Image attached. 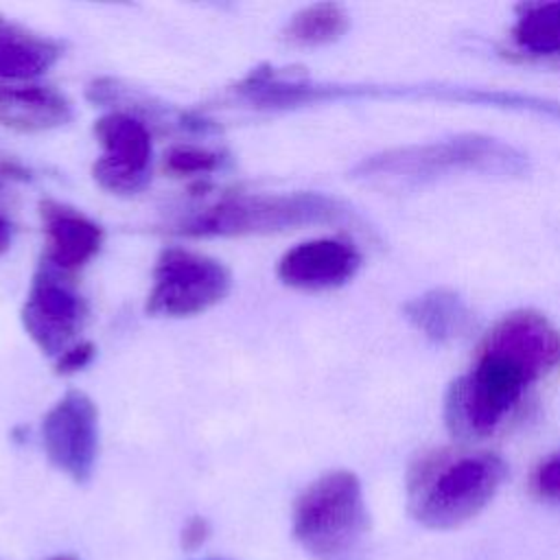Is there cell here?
<instances>
[{"mask_svg": "<svg viewBox=\"0 0 560 560\" xmlns=\"http://www.w3.org/2000/svg\"><path fill=\"white\" fill-rule=\"evenodd\" d=\"M560 361V332L534 311L505 315L486 337L470 372L446 396V424L459 438L492 435L529 385Z\"/></svg>", "mask_w": 560, "mask_h": 560, "instance_id": "1", "label": "cell"}, {"mask_svg": "<svg viewBox=\"0 0 560 560\" xmlns=\"http://www.w3.org/2000/svg\"><path fill=\"white\" fill-rule=\"evenodd\" d=\"M529 168L516 147L481 133H459L427 144L396 147L361 160L352 177L381 188H418L459 175L521 177Z\"/></svg>", "mask_w": 560, "mask_h": 560, "instance_id": "2", "label": "cell"}, {"mask_svg": "<svg viewBox=\"0 0 560 560\" xmlns=\"http://www.w3.org/2000/svg\"><path fill=\"white\" fill-rule=\"evenodd\" d=\"M311 225H361V217L343 199L313 190L234 192L188 214L173 232L190 238H223Z\"/></svg>", "mask_w": 560, "mask_h": 560, "instance_id": "3", "label": "cell"}, {"mask_svg": "<svg viewBox=\"0 0 560 560\" xmlns=\"http://www.w3.org/2000/svg\"><path fill=\"white\" fill-rule=\"evenodd\" d=\"M230 98L252 109H295L306 105L361 101V98H411L481 105L483 92L475 85L416 83V85H372L315 81L302 70L258 66L230 88Z\"/></svg>", "mask_w": 560, "mask_h": 560, "instance_id": "4", "label": "cell"}, {"mask_svg": "<svg viewBox=\"0 0 560 560\" xmlns=\"http://www.w3.org/2000/svg\"><path fill=\"white\" fill-rule=\"evenodd\" d=\"M508 466L494 453L431 455L409 475V510L429 529H455L499 492Z\"/></svg>", "mask_w": 560, "mask_h": 560, "instance_id": "5", "label": "cell"}, {"mask_svg": "<svg viewBox=\"0 0 560 560\" xmlns=\"http://www.w3.org/2000/svg\"><path fill=\"white\" fill-rule=\"evenodd\" d=\"M293 536L315 560H361L370 514L361 481L350 470H330L308 483L293 505Z\"/></svg>", "mask_w": 560, "mask_h": 560, "instance_id": "6", "label": "cell"}, {"mask_svg": "<svg viewBox=\"0 0 560 560\" xmlns=\"http://www.w3.org/2000/svg\"><path fill=\"white\" fill-rule=\"evenodd\" d=\"M232 289L230 269L201 252L166 247L155 260L147 313L153 317H192L210 311Z\"/></svg>", "mask_w": 560, "mask_h": 560, "instance_id": "7", "label": "cell"}, {"mask_svg": "<svg viewBox=\"0 0 560 560\" xmlns=\"http://www.w3.org/2000/svg\"><path fill=\"white\" fill-rule=\"evenodd\" d=\"M103 153L92 166L94 182L116 195H136L151 179L153 140L149 125L127 112H107L94 122Z\"/></svg>", "mask_w": 560, "mask_h": 560, "instance_id": "8", "label": "cell"}, {"mask_svg": "<svg viewBox=\"0 0 560 560\" xmlns=\"http://www.w3.org/2000/svg\"><path fill=\"white\" fill-rule=\"evenodd\" d=\"M20 317L31 341L46 357L57 359L79 341L88 306L66 276L39 267L28 287Z\"/></svg>", "mask_w": 560, "mask_h": 560, "instance_id": "9", "label": "cell"}, {"mask_svg": "<svg viewBox=\"0 0 560 560\" xmlns=\"http://www.w3.org/2000/svg\"><path fill=\"white\" fill-rule=\"evenodd\" d=\"M42 446L48 462L70 477L85 483L98 457V409L81 389H68L42 420Z\"/></svg>", "mask_w": 560, "mask_h": 560, "instance_id": "10", "label": "cell"}, {"mask_svg": "<svg viewBox=\"0 0 560 560\" xmlns=\"http://www.w3.org/2000/svg\"><path fill=\"white\" fill-rule=\"evenodd\" d=\"M359 249L341 238H313L298 243L278 260L282 284L298 291H328L352 280L361 267Z\"/></svg>", "mask_w": 560, "mask_h": 560, "instance_id": "11", "label": "cell"}, {"mask_svg": "<svg viewBox=\"0 0 560 560\" xmlns=\"http://www.w3.org/2000/svg\"><path fill=\"white\" fill-rule=\"evenodd\" d=\"M39 214L44 228L42 267L70 278L98 254L103 228L94 219L55 199H44Z\"/></svg>", "mask_w": 560, "mask_h": 560, "instance_id": "12", "label": "cell"}, {"mask_svg": "<svg viewBox=\"0 0 560 560\" xmlns=\"http://www.w3.org/2000/svg\"><path fill=\"white\" fill-rule=\"evenodd\" d=\"M72 107L63 94L35 83H0V122L18 131H48L66 125Z\"/></svg>", "mask_w": 560, "mask_h": 560, "instance_id": "13", "label": "cell"}, {"mask_svg": "<svg viewBox=\"0 0 560 560\" xmlns=\"http://www.w3.org/2000/svg\"><path fill=\"white\" fill-rule=\"evenodd\" d=\"M61 44L0 13V81H33L61 57Z\"/></svg>", "mask_w": 560, "mask_h": 560, "instance_id": "14", "label": "cell"}, {"mask_svg": "<svg viewBox=\"0 0 560 560\" xmlns=\"http://www.w3.org/2000/svg\"><path fill=\"white\" fill-rule=\"evenodd\" d=\"M405 317L429 339L448 343L464 337L472 326L466 302L448 289L427 291L405 304Z\"/></svg>", "mask_w": 560, "mask_h": 560, "instance_id": "15", "label": "cell"}, {"mask_svg": "<svg viewBox=\"0 0 560 560\" xmlns=\"http://www.w3.org/2000/svg\"><path fill=\"white\" fill-rule=\"evenodd\" d=\"M350 15L341 4L317 2L300 9L282 28V39L295 48L328 46L346 35Z\"/></svg>", "mask_w": 560, "mask_h": 560, "instance_id": "16", "label": "cell"}, {"mask_svg": "<svg viewBox=\"0 0 560 560\" xmlns=\"http://www.w3.org/2000/svg\"><path fill=\"white\" fill-rule=\"evenodd\" d=\"M512 39L529 55H560V2L521 7Z\"/></svg>", "mask_w": 560, "mask_h": 560, "instance_id": "17", "label": "cell"}, {"mask_svg": "<svg viewBox=\"0 0 560 560\" xmlns=\"http://www.w3.org/2000/svg\"><path fill=\"white\" fill-rule=\"evenodd\" d=\"M221 153L199 144H173L164 153V168L171 175L188 177V175H206L221 166Z\"/></svg>", "mask_w": 560, "mask_h": 560, "instance_id": "18", "label": "cell"}, {"mask_svg": "<svg viewBox=\"0 0 560 560\" xmlns=\"http://www.w3.org/2000/svg\"><path fill=\"white\" fill-rule=\"evenodd\" d=\"M94 354H96V346L92 341H77L55 359V372L59 376L77 374L92 363Z\"/></svg>", "mask_w": 560, "mask_h": 560, "instance_id": "19", "label": "cell"}, {"mask_svg": "<svg viewBox=\"0 0 560 560\" xmlns=\"http://www.w3.org/2000/svg\"><path fill=\"white\" fill-rule=\"evenodd\" d=\"M532 486L534 490L545 497V499H553V501H560V453L545 459L536 472H534V479H532Z\"/></svg>", "mask_w": 560, "mask_h": 560, "instance_id": "20", "label": "cell"}, {"mask_svg": "<svg viewBox=\"0 0 560 560\" xmlns=\"http://www.w3.org/2000/svg\"><path fill=\"white\" fill-rule=\"evenodd\" d=\"M208 536H210V523L203 516H192L182 529V547L197 549L208 540Z\"/></svg>", "mask_w": 560, "mask_h": 560, "instance_id": "21", "label": "cell"}, {"mask_svg": "<svg viewBox=\"0 0 560 560\" xmlns=\"http://www.w3.org/2000/svg\"><path fill=\"white\" fill-rule=\"evenodd\" d=\"M13 241V225L11 221L0 212V254H4L11 247Z\"/></svg>", "mask_w": 560, "mask_h": 560, "instance_id": "22", "label": "cell"}, {"mask_svg": "<svg viewBox=\"0 0 560 560\" xmlns=\"http://www.w3.org/2000/svg\"><path fill=\"white\" fill-rule=\"evenodd\" d=\"M50 560H77V558H72V556H55Z\"/></svg>", "mask_w": 560, "mask_h": 560, "instance_id": "23", "label": "cell"}]
</instances>
